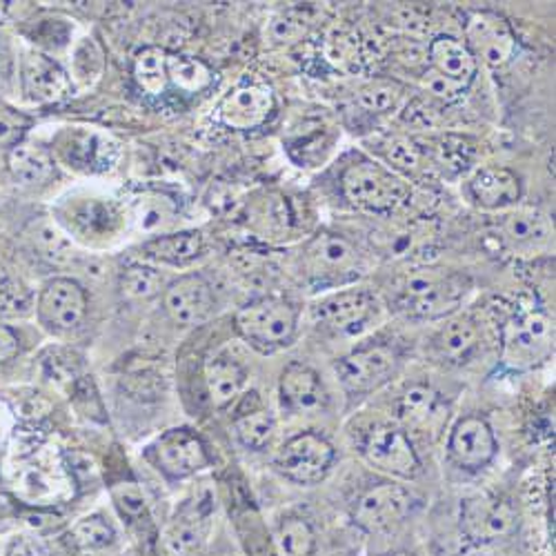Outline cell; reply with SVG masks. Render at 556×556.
<instances>
[{
	"label": "cell",
	"instance_id": "1",
	"mask_svg": "<svg viewBox=\"0 0 556 556\" xmlns=\"http://www.w3.org/2000/svg\"><path fill=\"white\" fill-rule=\"evenodd\" d=\"M470 292L466 276L437 269L409 271L396 290V309L409 318L437 320L452 316Z\"/></svg>",
	"mask_w": 556,
	"mask_h": 556
},
{
	"label": "cell",
	"instance_id": "2",
	"mask_svg": "<svg viewBox=\"0 0 556 556\" xmlns=\"http://www.w3.org/2000/svg\"><path fill=\"white\" fill-rule=\"evenodd\" d=\"M235 326L250 348L261 354H276L296 341L299 309L288 299L261 296L237 312Z\"/></svg>",
	"mask_w": 556,
	"mask_h": 556
},
{
	"label": "cell",
	"instance_id": "3",
	"mask_svg": "<svg viewBox=\"0 0 556 556\" xmlns=\"http://www.w3.org/2000/svg\"><path fill=\"white\" fill-rule=\"evenodd\" d=\"M341 190L345 199L369 214H392L407 205L409 185L396 172L375 161H354L343 169Z\"/></svg>",
	"mask_w": 556,
	"mask_h": 556
},
{
	"label": "cell",
	"instance_id": "4",
	"mask_svg": "<svg viewBox=\"0 0 556 556\" xmlns=\"http://www.w3.org/2000/svg\"><path fill=\"white\" fill-rule=\"evenodd\" d=\"M146 458L167 481H188L212 466L203 439L190 428L163 432L146 447Z\"/></svg>",
	"mask_w": 556,
	"mask_h": 556
},
{
	"label": "cell",
	"instance_id": "5",
	"mask_svg": "<svg viewBox=\"0 0 556 556\" xmlns=\"http://www.w3.org/2000/svg\"><path fill=\"white\" fill-rule=\"evenodd\" d=\"M89 301L85 288L70 276H54L45 281L36 294L34 316L40 328L54 337L76 332L87 316Z\"/></svg>",
	"mask_w": 556,
	"mask_h": 556
},
{
	"label": "cell",
	"instance_id": "6",
	"mask_svg": "<svg viewBox=\"0 0 556 556\" xmlns=\"http://www.w3.org/2000/svg\"><path fill=\"white\" fill-rule=\"evenodd\" d=\"M554 328L541 307H519L503 323V361L513 367H530L552 352Z\"/></svg>",
	"mask_w": 556,
	"mask_h": 556
},
{
	"label": "cell",
	"instance_id": "7",
	"mask_svg": "<svg viewBox=\"0 0 556 556\" xmlns=\"http://www.w3.org/2000/svg\"><path fill=\"white\" fill-rule=\"evenodd\" d=\"M401 356L394 345L375 341L345 354L337 365V377L352 396H365L381 390L396 375Z\"/></svg>",
	"mask_w": 556,
	"mask_h": 556
},
{
	"label": "cell",
	"instance_id": "8",
	"mask_svg": "<svg viewBox=\"0 0 556 556\" xmlns=\"http://www.w3.org/2000/svg\"><path fill=\"white\" fill-rule=\"evenodd\" d=\"M361 456L394 479L414 481L421 475V458L416 454L407 432L390 421L369 426L361 441Z\"/></svg>",
	"mask_w": 556,
	"mask_h": 556
},
{
	"label": "cell",
	"instance_id": "9",
	"mask_svg": "<svg viewBox=\"0 0 556 556\" xmlns=\"http://www.w3.org/2000/svg\"><path fill=\"white\" fill-rule=\"evenodd\" d=\"M414 507V496L399 483H379L365 490L350 509L352 523L367 534H383L401 526Z\"/></svg>",
	"mask_w": 556,
	"mask_h": 556
},
{
	"label": "cell",
	"instance_id": "10",
	"mask_svg": "<svg viewBox=\"0 0 556 556\" xmlns=\"http://www.w3.org/2000/svg\"><path fill=\"white\" fill-rule=\"evenodd\" d=\"M337 452L332 443L316 432L292 437L276 454L274 466L288 481L296 485H316L326 479L334 466Z\"/></svg>",
	"mask_w": 556,
	"mask_h": 556
},
{
	"label": "cell",
	"instance_id": "11",
	"mask_svg": "<svg viewBox=\"0 0 556 556\" xmlns=\"http://www.w3.org/2000/svg\"><path fill=\"white\" fill-rule=\"evenodd\" d=\"M56 220L85 243L110 241L123 227L121 207L101 197H70L56 207Z\"/></svg>",
	"mask_w": 556,
	"mask_h": 556
},
{
	"label": "cell",
	"instance_id": "12",
	"mask_svg": "<svg viewBox=\"0 0 556 556\" xmlns=\"http://www.w3.org/2000/svg\"><path fill=\"white\" fill-rule=\"evenodd\" d=\"M519 515L513 503L494 494H475L460 503V532L472 543H492L513 534Z\"/></svg>",
	"mask_w": 556,
	"mask_h": 556
},
{
	"label": "cell",
	"instance_id": "13",
	"mask_svg": "<svg viewBox=\"0 0 556 556\" xmlns=\"http://www.w3.org/2000/svg\"><path fill=\"white\" fill-rule=\"evenodd\" d=\"M379 314L377 299L365 290H339L314 305V320L332 334L356 337Z\"/></svg>",
	"mask_w": 556,
	"mask_h": 556
},
{
	"label": "cell",
	"instance_id": "14",
	"mask_svg": "<svg viewBox=\"0 0 556 556\" xmlns=\"http://www.w3.org/2000/svg\"><path fill=\"white\" fill-rule=\"evenodd\" d=\"M466 42L475 59L483 61L488 67H503L515 59L517 36L509 23L490 10H477L466 16L463 23Z\"/></svg>",
	"mask_w": 556,
	"mask_h": 556
},
{
	"label": "cell",
	"instance_id": "15",
	"mask_svg": "<svg viewBox=\"0 0 556 556\" xmlns=\"http://www.w3.org/2000/svg\"><path fill=\"white\" fill-rule=\"evenodd\" d=\"M163 307L167 316L182 328H194L210 320L216 307L212 286L203 274H182L163 290Z\"/></svg>",
	"mask_w": 556,
	"mask_h": 556
},
{
	"label": "cell",
	"instance_id": "16",
	"mask_svg": "<svg viewBox=\"0 0 556 556\" xmlns=\"http://www.w3.org/2000/svg\"><path fill=\"white\" fill-rule=\"evenodd\" d=\"M498 452L492 426L483 416H463L447 439V456L456 468L479 472L488 468Z\"/></svg>",
	"mask_w": 556,
	"mask_h": 556
},
{
	"label": "cell",
	"instance_id": "17",
	"mask_svg": "<svg viewBox=\"0 0 556 556\" xmlns=\"http://www.w3.org/2000/svg\"><path fill=\"white\" fill-rule=\"evenodd\" d=\"M67 72L48 54L23 50L18 56V89L29 103H54L70 94Z\"/></svg>",
	"mask_w": 556,
	"mask_h": 556
},
{
	"label": "cell",
	"instance_id": "18",
	"mask_svg": "<svg viewBox=\"0 0 556 556\" xmlns=\"http://www.w3.org/2000/svg\"><path fill=\"white\" fill-rule=\"evenodd\" d=\"M56 156L72 169L99 174L114 165L118 150L108 136L89 129H67L54 141Z\"/></svg>",
	"mask_w": 556,
	"mask_h": 556
},
{
	"label": "cell",
	"instance_id": "19",
	"mask_svg": "<svg viewBox=\"0 0 556 556\" xmlns=\"http://www.w3.org/2000/svg\"><path fill=\"white\" fill-rule=\"evenodd\" d=\"M276 110L269 87L258 83H241L220 101L216 116L218 121L237 131H250L271 118Z\"/></svg>",
	"mask_w": 556,
	"mask_h": 556
},
{
	"label": "cell",
	"instance_id": "20",
	"mask_svg": "<svg viewBox=\"0 0 556 556\" xmlns=\"http://www.w3.org/2000/svg\"><path fill=\"white\" fill-rule=\"evenodd\" d=\"M210 536V515L203 503H185L163 534L167 556H199Z\"/></svg>",
	"mask_w": 556,
	"mask_h": 556
},
{
	"label": "cell",
	"instance_id": "21",
	"mask_svg": "<svg viewBox=\"0 0 556 556\" xmlns=\"http://www.w3.org/2000/svg\"><path fill=\"white\" fill-rule=\"evenodd\" d=\"M278 394L286 409L294 414L318 412L328 405V390L320 381L316 369L303 363H292L283 369L281 381H278Z\"/></svg>",
	"mask_w": 556,
	"mask_h": 556
},
{
	"label": "cell",
	"instance_id": "22",
	"mask_svg": "<svg viewBox=\"0 0 556 556\" xmlns=\"http://www.w3.org/2000/svg\"><path fill=\"white\" fill-rule=\"evenodd\" d=\"M521 194V178L507 167H481L470 180V197L490 212L515 210Z\"/></svg>",
	"mask_w": 556,
	"mask_h": 556
},
{
	"label": "cell",
	"instance_id": "23",
	"mask_svg": "<svg viewBox=\"0 0 556 556\" xmlns=\"http://www.w3.org/2000/svg\"><path fill=\"white\" fill-rule=\"evenodd\" d=\"M428 56L432 72L460 85L463 89H468L479 70V61L475 59L468 45L454 36H437L430 42Z\"/></svg>",
	"mask_w": 556,
	"mask_h": 556
},
{
	"label": "cell",
	"instance_id": "24",
	"mask_svg": "<svg viewBox=\"0 0 556 556\" xmlns=\"http://www.w3.org/2000/svg\"><path fill=\"white\" fill-rule=\"evenodd\" d=\"M479 348V328L470 316H447L432 337V352L439 361L460 365L468 363Z\"/></svg>",
	"mask_w": 556,
	"mask_h": 556
},
{
	"label": "cell",
	"instance_id": "25",
	"mask_svg": "<svg viewBox=\"0 0 556 556\" xmlns=\"http://www.w3.org/2000/svg\"><path fill=\"white\" fill-rule=\"evenodd\" d=\"M205 386L214 407H225L237 401L248 386V369L225 352H218L205 363Z\"/></svg>",
	"mask_w": 556,
	"mask_h": 556
},
{
	"label": "cell",
	"instance_id": "26",
	"mask_svg": "<svg viewBox=\"0 0 556 556\" xmlns=\"http://www.w3.org/2000/svg\"><path fill=\"white\" fill-rule=\"evenodd\" d=\"M312 267L320 278H330V283H341V274L358 276V254L341 237L320 235L309 248Z\"/></svg>",
	"mask_w": 556,
	"mask_h": 556
},
{
	"label": "cell",
	"instance_id": "27",
	"mask_svg": "<svg viewBox=\"0 0 556 556\" xmlns=\"http://www.w3.org/2000/svg\"><path fill=\"white\" fill-rule=\"evenodd\" d=\"M141 252L163 265H188L203 252V235L197 229H182L174 235H161L143 243Z\"/></svg>",
	"mask_w": 556,
	"mask_h": 556
},
{
	"label": "cell",
	"instance_id": "28",
	"mask_svg": "<svg viewBox=\"0 0 556 556\" xmlns=\"http://www.w3.org/2000/svg\"><path fill=\"white\" fill-rule=\"evenodd\" d=\"M501 231L509 245L530 250L549 241L552 225L536 210H509L501 220Z\"/></svg>",
	"mask_w": 556,
	"mask_h": 556
},
{
	"label": "cell",
	"instance_id": "29",
	"mask_svg": "<svg viewBox=\"0 0 556 556\" xmlns=\"http://www.w3.org/2000/svg\"><path fill=\"white\" fill-rule=\"evenodd\" d=\"M271 543L276 556H314L316 532L312 523L296 513H288L276 521L271 530Z\"/></svg>",
	"mask_w": 556,
	"mask_h": 556
},
{
	"label": "cell",
	"instance_id": "30",
	"mask_svg": "<svg viewBox=\"0 0 556 556\" xmlns=\"http://www.w3.org/2000/svg\"><path fill=\"white\" fill-rule=\"evenodd\" d=\"M231 432H235L237 441L252 452H261L269 445L274 432H276V419L274 414L254 399V405L250 409H239L235 421H231Z\"/></svg>",
	"mask_w": 556,
	"mask_h": 556
},
{
	"label": "cell",
	"instance_id": "31",
	"mask_svg": "<svg viewBox=\"0 0 556 556\" xmlns=\"http://www.w3.org/2000/svg\"><path fill=\"white\" fill-rule=\"evenodd\" d=\"M399 416L409 428H432L441 419V394L430 386L407 388L399 401Z\"/></svg>",
	"mask_w": 556,
	"mask_h": 556
},
{
	"label": "cell",
	"instance_id": "32",
	"mask_svg": "<svg viewBox=\"0 0 556 556\" xmlns=\"http://www.w3.org/2000/svg\"><path fill=\"white\" fill-rule=\"evenodd\" d=\"M8 167L12 178L21 185H40L54 174L52 156L38 146L21 141L8 152Z\"/></svg>",
	"mask_w": 556,
	"mask_h": 556
},
{
	"label": "cell",
	"instance_id": "33",
	"mask_svg": "<svg viewBox=\"0 0 556 556\" xmlns=\"http://www.w3.org/2000/svg\"><path fill=\"white\" fill-rule=\"evenodd\" d=\"M167 54L169 52H165L163 48L148 45V48H141L131 59V76H134L136 85L150 97H163L167 85H169Z\"/></svg>",
	"mask_w": 556,
	"mask_h": 556
},
{
	"label": "cell",
	"instance_id": "34",
	"mask_svg": "<svg viewBox=\"0 0 556 556\" xmlns=\"http://www.w3.org/2000/svg\"><path fill=\"white\" fill-rule=\"evenodd\" d=\"M36 292L18 276H0V323H16L34 316Z\"/></svg>",
	"mask_w": 556,
	"mask_h": 556
},
{
	"label": "cell",
	"instance_id": "35",
	"mask_svg": "<svg viewBox=\"0 0 556 556\" xmlns=\"http://www.w3.org/2000/svg\"><path fill=\"white\" fill-rule=\"evenodd\" d=\"M72 543L83 552H101L118 541L116 526L103 513H91L78 519L70 530Z\"/></svg>",
	"mask_w": 556,
	"mask_h": 556
},
{
	"label": "cell",
	"instance_id": "36",
	"mask_svg": "<svg viewBox=\"0 0 556 556\" xmlns=\"http://www.w3.org/2000/svg\"><path fill=\"white\" fill-rule=\"evenodd\" d=\"M167 80L182 94H199V91L212 85L214 74L199 59L167 54Z\"/></svg>",
	"mask_w": 556,
	"mask_h": 556
},
{
	"label": "cell",
	"instance_id": "37",
	"mask_svg": "<svg viewBox=\"0 0 556 556\" xmlns=\"http://www.w3.org/2000/svg\"><path fill=\"white\" fill-rule=\"evenodd\" d=\"M112 498H114V507L118 517L123 519V523H127L129 528H136L146 532L148 528H152V517H150V507L148 501L136 483L127 481V483H118L112 490Z\"/></svg>",
	"mask_w": 556,
	"mask_h": 556
},
{
	"label": "cell",
	"instance_id": "38",
	"mask_svg": "<svg viewBox=\"0 0 556 556\" xmlns=\"http://www.w3.org/2000/svg\"><path fill=\"white\" fill-rule=\"evenodd\" d=\"M401 101L403 87L394 80H372L356 91V103L372 114H388L396 110Z\"/></svg>",
	"mask_w": 556,
	"mask_h": 556
},
{
	"label": "cell",
	"instance_id": "39",
	"mask_svg": "<svg viewBox=\"0 0 556 556\" xmlns=\"http://www.w3.org/2000/svg\"><path fill=\"white\" fill-rule=\"evenodd\" d=\"M163 288V278L143 265H131L123 274V292L131 299H150L156 296Z\"/></svg>",
	"mask_w": 556,
	"mask_h": 556
},
{
	"label": "cell",
	"instance_id": "40",
	"mask_svg": "<svg viewBox=\"0 0 556 556\" xmlns=\"http://www.w3.org/2000/svg\"><path fill=\"white\" fill-rule=\"evenodd\" d=\"M386 159L401 172H416L421 167L424 152L412 141V138L396 136L386 143Z\"/></svg>",
	"mask_w": 556,
	"mask_h": 556
},
{
	"label": "cell",
	"instance_id": "41",
	"mask_svg": "<svg viewBox=\"0 0 556 556\" xmlns=\"http://www.w3.org/2000/svg\"><path fill=\"white\" fill-rule=\"evenodd\" d=\"M3 556H50L48 539L25 528L8 536L3 543Z\"/></svg>",
	"mask_w": 556,
	"mask_h": 556
},
{
	"label": "cell",
	"instance_id": "42",
	"mask_svg": "<svg viewBox=\"0 0 556 556\" xmlns=\"http://www.w3.org/2000/svg\"><path fill=\"white\" fill-rule=\"evenodd\" d=\"M18 87V52L8 36H0V101Z\"/></svg>",
	"mask_w": 556,
	"mask_h": 556
},
{
	"label": "cell",
	"instance_id": "43",
	"mask_svg": "<svg viewBox=\"0 0 556 556\" xmlns=\"http://www.w3.org/2000/svg\"><path fill=\"white\" fill-rule=\"evenodd\" d=\"M27 118L16 110L8 108L5 101H0V148L8 152L23 141V134L27 129Z\"/></svg>",
	"mask_w": 556,
	"mask_h": 556
},
{
	"label": "cell",
	"instance_id": "44",
	"mask_svg": "<svg viewBox=\"0 0 556 556\" xmlns=\"http://www.w3.org/2000/svg\"><path fill=\"white\" fill-rule=\"evenodd\" d=\"M475 159V150L466 146V141H460V138H445L439 148V161L443 163V167L450 169H466L470 165V161Z\"/></svg>",
	"mask_w": 556,
	"mask_h": 556
},
{
	"label": "cell",
	"instance_id": "45",
	"mask_svg": "<svg viewBox=\"0 0 556 556\" xmlns=\"http://www.w3.org/2000/svg\"><path fill=\"white\" fill-rule=\"evenodd\" d=\"M424 87L430 91L432 97L443 99V101H456V99L463 94V91H466L460 85H456V83H452V80L439 76V74L432 72L430 67H428V72L424 74Z\"/></svg>",
	"mask_w": 556,
	"mask_h": 556
},
{
	"label": "cell",
	"instance_id": "46",
	"mask_svg": "<svg viewBox=\"0 0 556 556\" xmlns=\"http://www.w3.org/2000/svg\"><path fill=\"white\" fill-rule=\"evenodd\" d=\"M21 354V337L18 332L8 326V323H0V365L14 361Z\"/></svg>",
	"mask_w": 556,
	"mask_h": 556
},
{
	"label": "cell",
	"instance_id": "47",
	"mask_svg": "<svg viewBox=\"0 0 556 556\" xmlns=\"http://www.w3.org/2000/svg\"><path fill=\"white\" fill-rule=\"evenodd\" d=\"M12 256H14V245L10 237H5L3 231H0V267H3Z\"/></svg>",
	"mask_w": 556,
	"mask_h": 556
},
{
	"label": "cell",
	"instance_id": "48",
	"mask_svg": "<svg viewBox=\"0 0 556 556\" xmlns=\"http://www.w3.org/2000/svg\"><path fill=\"white\" fill-rule=\"evenodd\" d=\"M205 556H243L237 547H231L229 543H218L212 552H207Z\"/></svg>",
	"mask_w": 556,
	"mask_h": 556
},
{
	"label": "cell",
	"instance_id": "49",
	"mask_svg": "<svg viewBox=\"0 0 556 556\" xmlns=\"http://www.w3.org/2000/svg\"><path fill=\"white\" fill-rule=\"evenodd\" d=\"M14 517H16V509L12 507V503H8L5 498H0V526L8 523Z\"/></svg>",
	"mask_w": 556,
	"mask_h": 556
},
{
	"label": "cell",
	"instance_id": "50",
	"mask_svg": "<svg viewBox=\"0 0 556 556\" xmlns=\"http://www.w3.org/2000/svg\"><path fill=\"white\" fill-rule=\"evenodd\" d=\"M10 12H12V3H0V23L8 21Z\"/></svg>",
	"mask_w": 556,
	"mask_h": 556
},
{
	"label": "cell",
	"instance_id": "51",
	"mask_svg": "<svg viewBox=\"0 0 556 556\" xmlns=\"http://www.w3.org/2000/svg\"><path fill=\"white\" fill-rule=\"evenodd\" d=\"M377 556H416V554H414V552H407V549H392V552L377 554Z\"/></svg>",
	"mask_w": 556,
	"mask_h": 556
},
{
	"label": "cell",
	"instance_id": "52",
	"mask_svg": "<svg viewBox=\"0 0 556 556\" xmlns=\"http://www.w3.org/2000/svg\"><path fill=\"white\" fill-rule=\"evenodd\" d=\"M330 556H352V554H345V552H341V554H330Z\"/></svg>",
	"mask_w": 556,
	"mask_h": 556
},
{
	"label": "cell",
	"instance_id": "53",
	"mask_svg": "<svg viewBox=\"0 0 556 556\" xmlns=\"http://www.w3.org/2000/svg\"><path fill=\"white\" fill-rule=\"evenodd\" d=\"M0 556H3V543H0Z\"/></svg>",
	"mask_w": 556,
	"mask_h": 556
}]
</instances>
